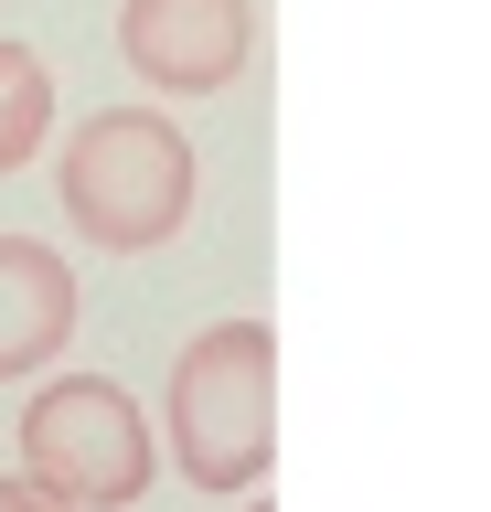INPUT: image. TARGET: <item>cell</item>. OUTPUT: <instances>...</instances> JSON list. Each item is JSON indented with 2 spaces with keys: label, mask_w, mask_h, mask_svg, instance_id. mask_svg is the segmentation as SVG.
<instances>
[{
  "label": "cell",
  "mask_w": 491,
  "mask_h": 512,
  "mask_svg": "<svg viewBox=\"0 0 491 512\" xmlns=\"http://www.w3.org/2000/svg\"><path fill=\"white\" fill-rule=\"evenodd\" d=\"M171 459L193 491H257L278 459V331L214 320L171 363Z\"/></svg>",
  "instance_id": "cell-1"
},
{
  "label": "cell",
  "mask_w": 491,
  "mask_h": 512,
  "mask_svg": "<svg viewBox=\"0 0 491 512\" xmlns=\"http://www.w3.org/2000/svg\"><path fill=\"white\" fill-rule=\"evenodd\" d=\"M54 192L97 256H150L193 214V139L161 107H97V118H75Z\"/></svg>",
  "instance_id": "cell-2"
},
{
  "label": "cell",
  "mask_w": 491,
  "mask_h": 512,
  "mask_svg": "<svg viewBox=\"0 0 491 512\" xmlns=\"http://www.w3.org/2000/svg\"><path fill=\"white\" fill-rule=\"evenodd\" d=\"M22 480L54 491L75 512H118L150 491V427H139V395L107 374H65L22 406Z\"/></svg>",
  "instance_id": "cell-3"
},
{
  "label": "cell",
  "mask_w": 491,
  "mask_h": 512,
  "mask_svg": "<svg viewBox=\"0 0 491 512\" xmlns=\"http://www.w3.org/2000/svg\"><path fill=\"white\" fill-rule=\"evenodd\" d=\"M118 54L161 96H214L257 54V0H118Z\"/></svg>",
  "instance_id": "cell-4"
},
{
  "label": "cell",
  "mask_w": 491,
  "mask_h": 512,
  "mask_svg": "<svg viewBox=\"0 0 491 512\" xmlns=\"http://www.w3.org/2000/svg\"><path fill=\"white\" fill-rule=\"evenodd\" d=\"M75 342V267L33 235H0V384L43 374Z\"/></svg>",
  "instance_id": "cell-5"
},
{
  "label": "cell",
  "mask_w": 491,
  "mask_h": 512,
  "mask_svg": "<svg viewBox=\"0 0 491 512\" xmlns=\"http://www.w3.org/2000/svg\"><path fill=\"white\" fill-rule=\"evenodd\" d=\"M43 128H54V75H43L33 43L0 32V171H22L43 150Z\"/></svg>",
  "instance_id": "cell-6"
},
{
  "label": "cell",
  "mask_w": 491,
  "mask_h": 512,
  "mask_svg": "<svg viewBox=\"0 0 491 512\" xmlns=\"http://www.w3.org/2000/svg\"><path fill=\"white\" fill-rule=\"evenodd\" d=\"M0 512H75V502H54V491H33V480H0Z\"/></svg>",
  "instance_id": "cell-7"
},
{
  "label": "cell",
  "mask_w": 491,
  "mask_h": 512,
  "mask_svg": "<svg viewBox=\"0 0 491 512\" xmlns=\"http://www.w3.org/2000/svg\"><path fill=\"white\" fill-rule=\"evenodd\" d=\"M246 512H267V502H246Z\"/></svg>",
  "instance_id": "cell-8"
}]
</instances>
